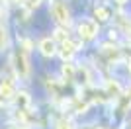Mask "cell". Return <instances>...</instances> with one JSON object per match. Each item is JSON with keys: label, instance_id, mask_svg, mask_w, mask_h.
<instances>
[{"label": "cell", "instance_id": "obj_1", "mask_svg": "<svg viewBox=\"0 0 131 129\" xmlns=\"http://www.w3.org/2000/svg\"><path fill=\"white\" fill-rule=\"evenodd\" d=\"M12 69L20 78H27L29 76V57H27V51L24 47H18L14 53H12Z\"/></svg>", "mask_w": 131, "mask_h": 129}, {"label": "cell", "instance_id": "obj_2", "mask_svg": "<svg viewBox=\"0 0 131 129\" xmlns=\"http://www.w3.org/2000/svg\"><path fill=\"white\" fill-rule=\"evenodd\" d=\"M51 14H53V18L59 22L61 26H69L71 24V12H69V8H67V4L63 0H53Z\"/></svg>", "mask_w": 131, "mask_h": 129}, {"label": "cell", "instance_id": "obj_3", "mask_svg": "<svg viewBox=\"0 0 131 129\" xmlns=\"http://www.w3.org/2000/svg\"><path fill=\"white\" fill-rule=\"evenodd\" d=\"M96 33H98V26H96V22L92 20H84L78 24V35H80L84 41H90V39L96 37Z\"/></svg>", "mask_w": 131, "mask_h": 129}, {"label": "cell", "instance_id": "obj_4", "mask_svg": "<svg viewBox=\"0 0 131 129\" xmlns=\"http://www.w3.org/2000/svg\"><path fill=\"white\" fill-rule=\"evenodd\" d=\"M14 94H16L14 80H12V78H4V80L0 82V100L8 102V100H12V98H14Z\"/></svg>", "mask_w": 131, "mask_h": 129}, {"label": "cell", "instance_id": "obj_5", "mask_svg": "<svg viewBox=\"0 0 131 129\" xmlns=\"http://www.w3.org/2000/svg\"><path fill=\"white\" fill-rule=\"evenodd\" d=\"M14 106H16V110H29V94L27 92H24V90H20V92H16L14 94Z\"/></svg>", "mask_w": 131, "mask_h": 129}, {"label": "cell", "instance_id": "obj_6", "mask_svg": "<svg viewBox=\"0 0 131 129\" xmlns=\"http://www.w3.org/2000/svg\"><path fill=\"white\" fill-rule=\"evenodd\" d=\"M39 51L45 57H53V55H57V45H55V41L51 37H43L39 41Z\"/></svg>", "mask_w": 131, "mask_h": 129}, {"label": "cell", "instance_id": "obj_7", "mask_svg": "<svg viewBox=\"0 0 131 129\" xmlns=\"http://www.w3.org/2000/svg\"><path fill=\"white\" fill-rule=\"evenodd\" d=\"M77 49H78L77 43H72L71 39H67V41L61 43V51H59V53H61V57H63L65 61H71V57L77 53Z\"/></svg>", "mask_w": 131, "mask_h": 129}, {"label": "cell", "instance_id": "obj_8", "mask_svg": "<svg viewBox=\"0 0 131 129\" xmlns=\"http://www.w3.org/2000/svg\"><path fill=\"white\" fill-rule=\"evenodd\" d=\"M6 45H8V29H6V26L0 22V51H4Z\"/></svg>", "mask_w": 131, "mask_h": 129}, {"label": "cell", "instance_id": "obj_9", "mask_svg": "<svg viewBox=\"0 0 131 129\" xmlns=\"http://www.w3.org/2000/svg\"><path fill=\"white\" fill-rule=\"evenodd\" d=\"M94 14H96V18H98V20H108V18H110V12L106 10L104 6H98V8L94 10Z\"/></svg>", "mask_w": 131, "mask_h": 129}, {"label": "cell", "instance_id": "obj_10", "mask_svg": "<svg viewBox=\"0 0 131 129\" xmlns=\"http://www.w3.org/2000/svg\"><path fill=\"white\" fill-rule=\"evenodd\" d=\"M55 129H72L71 119H61V121H57V127Z\"/></svg>", "mask_w": 131, "mask_h": 129}, {"label": "cell", "instance_id": "obj_11", "mask_svg": "<svg viewBox=\"0 0 131 129\" xmlns=\"http://www.w3.org/2000/svg\"><path fill=\"white\" fill-rule=\"evenodd\" d=\"M55 37H57L61 43H63V41H67V39H69V35H67L63 29H57V31H55Z\"/></svg>", "mask_w": 131, "mask_h": 129}, {"label": "cell", "instance_id": "obj_12", "mask_svg": "<svg viewBox=\"0 0 131 129\" xmlns=\"http://www.w3.org/2000/svg\"><path fill=\"white\" fill-rule=\"evenodd\" d=\"M63 74H69V76H72V64L71 63H65V67H63Z\"/></svg>", "mask_w": 131, "mask_h": 129}, {"label": "cell", "instance_id": "obj_13", "mask_svg": "<svg viewBox=\"0 0 131 129\" xmlns=\"http://www.w3.org/2000/svg\"><path fill=\"white\" fill-rule=\"evenodd\" d=\"M8 129H27V127H26V125H10Z\"/></svg>", "mask_w": 131, "mask_h": 129}, {"label": "cell", "instance_id": "obj_14", "mask_svg": "<svg viewBox=\"0 0 131 129\" xmlns=\"http://www.w3.org/2000/svg\"><path fill=\"white\" fill-rule=\"evenodd\" d=\"M2 12H4V0H0V16H2Z\"/></svg>", "mask_w": 131, "mask_h": 129}, {"label": "cell", "instance_id": "obj_15", "mask_svg": "<svg viewBox=\"0 0 131 129\" xmlns=\"http://www.w3.org/2000/svg\"><path fill=\"white\" fill-rule=\"evenodd\" d=\"M117 4H125V2H129V0H115Z\"/></svg>", "mask_w": 131, "mask_h": 129}, {"label": "cell", "instance_id": "obj_16", "mask_svg": "<svg viewBox=\"0 0 131 129\" xmlns=\"http://www.w3.org/2000/svg\"><path fill=\"white\" fill-rule=\"evenodd\" d=\"M10 2H14V4H22L24 0H10Z\"/></svg>", "mask_w": 131, "mask_h": 129}]
</instances>
